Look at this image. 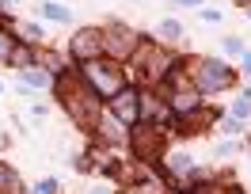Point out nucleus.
I'll use <instances>...</instances> for the list:
<instances>
[{
    "instance_id": "obj_1",
    "label": "nucleus",
    "mask_w": 251,
    "mask_h": 194,
    "mask_svg": "<svg viewBox=\"0 0 251 194\" xmlns=\"http://www.w3.org/2000/svg\"><path fill=\"white\" fill-rule=\"evenodd\" d=\"M84 84L92 88L99 99H114L126 88V73L118 69V61H88L84 65Z\"/></svg>"
},
{
    "instance_id": "obj_2",
    "label": "nucleus",
    "mask_w": 251,
    "mask_h": 194,
    "mask_svg": "<svg viewBox=\"0 0 251 194\" xmlns=\"http://www.w3.org/2000/svg\"><path fill=\"white\" fill-rule=\"evenodd\" d=\"M61 96H65L69 114L76 118L80 126H95V122H99V103L92 99V92H84L76 84H61Z\"/></svg>"
},
{
    "instance_id": "obj_3",
    "label": "nucleus",
    "mask_w": 251,
    "mask_h": 194,
    "mask_svg": "<svg viewBox=\"0 0 251 194\" xmlns=\"http://www.w3.org/2000/svg\"><path fill=\"white\" fill-rule=\"evenodd\" d=\"M198 88H202V92L232 88V69L221 65V61H198Z\"/></svg>"
},
{
    "instance_id": "obj_4",
    "label": "nucleus",
    "mask_w": 251,
    "mask_h": 194,
    "mask_svg": "<svg viewBox=\"0 0 251 194\" xmlns=\"http://www.w3.org/2000/svg\"><path fill=\"white\" fill-rule=\"evenodd\" d=\"M103 49H110L114 57H129V53H137V34L126 31L122 23H114V27H107V34H103Z\"/></svg>"
},
{
    "instance_id": "obj_5",
    "label": "nucleus",
    "mask_w": 251,
    "mask_h": 194,
    "mask_svg": "<svg viewBox=\"0 0 251 194\" xmlns=\"http://www.w3.org/2000/svg\"><path fill=\"white\" fill-rule=\"evenodd\" d=\"M73 57L76 61H95L99 57V49H103V31H92V27H84V31H76V38H73Z\"/></svg>"
},
{
    "instance_id": "obj_6",
    "label": "nucleus",
    "mask_w": 251,
    "mask_h": 194,
    "mask_svg": "<svg viewBox=\"0 0 251 194\" xmlns=\"http://www.w3.org/2000/svg\"><path fill=\"white\" fill-rule=\"evenodd\" d=\"M129 145H133V152L141 160H156V152L164 148V137L156 133V126H137L133 137H129Z\"/></svg>"
},
{
    "instance_id": "obj_7",
    "label": "nucleus",
    "mask_w": 251,
    "mask_h": 194,
    "mask_svg": "<svg viewBox=\"0 0 251 194\" xmlns=\"http://www.w3.org/2000/svg\"><path fill=\"white\" fill-rule=\"evenodd\" d=\"M110 107H114V118H118V122H129V126H133V122L141 118V96L129 92V88H122L118 96L110 99Z\"/></svg>"
},
{
    "instance_id": "obj_8",
    "label": "nucleus",
    "mask_w": 251,
    "mask_h": 194,
    "mask_svg": "<svg viewBox=\"0 0 251 194\" xmlns=\"http://www.w3.org/2000/svg\"><path fill=\"white\" fill-rule=\"evenodd\" d=\"M141 73L149 76V80H164V73H168V57L164 53H156V49H141Z\"/></svg>"
},
{
    "instance_id": "obj_9",
    "label": "nucleus",
    "mask_w": 251,
    "mask_h": 194,
    "mask_svg": "<svg viewBox=\"0 0 251 194\" xmlns=\"http://www.w3.org/2000/svg\"><path fill=\"white\" fill-rule=\"evenodd\" d=\"M172 111H179V114L198 111V92H194V88H179V92H172Z\"/></svg>"
},
{
    "instance_id": "obj_10",
    "label": "nucleus",
    "mask_w": 251,
    "mask_h": 194,
    "mask_svg": "<svg viewBox=\"0 0 251 194\" xmlns=\"http://www.w3.org/2000/svg\"><path fill=\"white\" fill-rule=\"evenodd\" d=\"M141 114H145V118H156V122H160V118H168V107H164V103H156L152 96H141Z\"/></svg>"
},
{
    "instance_id": "obj_11",
    "label": "nucleus",
    "mask_w": 251,
    "mask_h": 194,
    "mask_svg": "<svg viewBox=\"0 0 251 194\" xmlns=\"http://www.w3.org/2000/svg\"><path fill=\"white\" fill-rule=\"evenodd\" d=\"M23 84H27V88H46L50 76H46V73H38V69L31 65V69H23Z\"/></svg>"
},
{
    "instance_id": "obj_12",
    "label": "nucleus",
    "mask_w": 251,
    "mask_h": 194,
    "mask_svg": "<svg viewBox=\"0 0 251 194\" xmlns=\"http://www.w3.org/2000/svg\"><path fill=\"white\" fill-rule=\"evenodd\" d=\"M0 191H19V175L12 168H0Z\"/></svg>"
},
{
    "instance_id": "obj_13",
    "label": "nucleus",
    "mask_w": 251,
    "mask_h": 194,
    "mask_svg": "<svg viewBox=\"0 0 251 194\" xmlns=\"http://www.w3.org/2000/svg\"><path fill=\"white\" fill-rule=\"evenodd\" d=\"M46 16L57 19V23H65V19H69V8H61V4H46Z\"/></svg>"
},
{
    "instance_id": "obj_14",
    "label": "nucleus",
    "mask_w": 251,
    "mask_h": 194,
    "mask_svg": "<svg viewBox=\"0 0 251 194\" xmlns=\"http://www.w3.org/2000/svg\"><path fill=\"white\" fill-rule=\"evenodd\" d=\"M172 171H190V156L175 152V156H172Z\"/></svg>"
},
{
    "instance_id": "obj_15",
    "label": "nucleus",
    "mask_w": 251,
    "mask_h": 194,
    "mask_svg": "<svg viewBox=\"0 0 251 194\" xmlns=\"http://www.w3.org/2000/svg\"><path fill=\"white\" fill-rule=\"evenodd\" d=\"M232 114H236V118H244V114H251V99H236Z\"/></svg>"
},
{
    "instance_id": "obj_16",
    "label": "nucleus",
    "mask_w": 251,
    "mask_h": 194,
    "mask_svg": "<svg viewBox=\"0 0 251 194\" xmlns=\"http://www.w3.org/2000/svg\"><path fill=\"white\" fill-rule=\"evenodd\" d=\"M12 53H16L12 38H8V34H0V57H12Z\"/></svg>"
},
{
    "instance_id": "obj_17",
    "label": "nucleus",
    "mask_w": 251,
    "mask_h": 194,
    "mask_svg": "<svg viewBox=\"0 0 251 194\" xmlns=\"http://www.w3.org/2000/svg\"><path fill=\"white\" fill-rule=\"evenodd\" d=\"M160 31L168 34V38H179V34H183V31H179V23H172V19H168V23H160Z\"/></svg>"
},
{
    "instance_id": "obj_18",
    "label": "nucleus",
    "mask_w": 251,
    "mask_h": 194,
    "mask_svg": "<svg viewBox=\"0 0 251 194\" xmlns=\"http://www.w3.org/2000/svg\"><path fill=\"white\" fill-rule=\"evenodd\" d=\"M53 191H57V183H53V179H42V183L34 187V194H53Z\"/></svg>"
},
{
    "instance_id": "obj_19",
    "label": "nucleus",
    "mask_w": 251,
    "mask_h": 194,
    "mask_svg": "<svg viewBox=\"0 0 251 194\" xmlns=\"http://www.w3.org/2000/svg\"><path fill=\"white\" fill-rule=\"evenodd\" d=\"M190 194H236V191H221V187H194Z\"/></svg>"
},
{
    "instance_id": "obj_20",
    "label": "nucleus",
    "mask_w": 251,
    "mask_h": 194,
    "mask_svg": "<svg viewBox=\"0 0 251 194\" xmlns=\"http://www.w3.org/2000/svg\"><path fill=\"white\" fill-rule=\"evenodd\" d=\"M179 4H198V0H179Z\"/></svg>"
},
{
    "instance_id": "obj_21",
    "label": "nucleus",
    "mask_w": 251,
    "mask_h": 194,
    "mask_svg": "<svg viewBox=\"0 0 251 194\" xmlns=\"http://www.w3.org/2000/svg\"><path fill=\"white\" fill-rule=\"evenodd\" d=\"M244 4H248V8H251V0H244Z\"/></svg>"
}]
</instances>
